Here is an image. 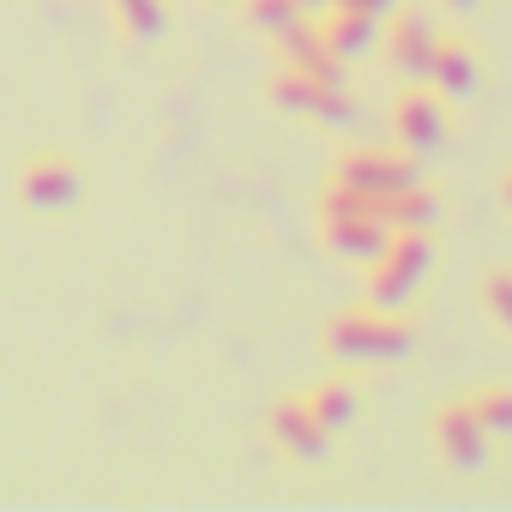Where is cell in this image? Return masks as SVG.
<instances>
[{"label": "cell", "mask_w": 512, "mask_h": 512, "mask_svg": "<svg viewBox=\"0 0 512 512\" xmlns=\"http://www.w3.org/2000/svg\"><path fill=\"white\" fill-rule=\"evenodd\" d=\"M410 326L398 320V308H362V314H338L332 326H326V350L338 356V362H398V356H410Z\"/></svg>", "instance_id": "6da1fadb"}, {"label": "cell", "mask_w": 512, "mask_h": 512, "mask_svg": "<svg viewBox=\"0 0 512 512\" xmlns=\"http://www.w3.org/2000/svg\"><path fill=\"white\" fill-rule=\"evenodd\" d=\"M428 272V235L422 229H392L386 247L368 260V302L374 308H404Z\"/></svg>", "instance_id": "7a4b0ae2"}, {"label": "cell", "mask_w": 512, "mask_h": 512, "mask_svg": "<svg viewBox=\"0 0 512 512\" xmlns=\"http://www.w3.org/2000/svg\"><path fill=\"white\" fill-rule=\"evenodd\" d=\"M79 193H85V169L73 157L43 151V157L19 163V199L31 211H67V205H79Z\"/></svg>", "instance_id": "3957f363"}, {"label": "cell", "mask_w": 512, "mask_h": 512, "mask_svg": "<svg viewBox=\"0 0 512 512\" xmlns=\"http://www.w3.org/2000/svg\"><path fill=\"white\" fill-rule=\"evenodd\" d=\"M272 103L290 109V115L326 121V127H350L356 121V103L344 97V85H326V79H308V73H290V67L272 79Z\"/></svg>", "instance_id": "277c9868"}, {"label": "cell", "mask_w": 512, "mask_h": 512, "mask_svg": "<svg viewBox=\"0 0 512 512\" xmlns=\"http://www.w3.org/2000/svg\"><path fill=\"white\" fill-rule=\"evenodd\" d=\"M272 49H278V61H284L290 73H308V79L344 85V61H338V55L326 49L320 25H308V19H290L284 31H272Z\"/></svg>", "instance_id": "5b68a950"}, {"label": "cell", "mask_w": 512, "mask_h": 512, "mask_svg": "<svg viewBox=\"0 0 512 512\" xmlns=\"http://www.w3.org/2000/svg\"><path fill=\"white\" fill-rule=\"evenodd\" d=\"M338 187H356V193H368V199H380V193H398V187H410L416 181V169L404 163V157H392V151H350L344 163H338V175H332Z\"/></svg>", "instance_id": "8992f818"}, {"label": "cell", "mask_w": 512, "mask_h": 512, "mask_svg": "<svg viewBox=\"0 0 512 512\" xmlns=\"http://www.w3.org/2000/svg\"><path fill=\"white\" fill-rule=\"evenodd\" d=\"M434 440H440V452H446L452 470H476V464L488 458V428L476 422L470 404H446V410L434 416Z\"/></svg>", "instance_id": "52a82bcc"}, {"label": "cell", "mask_w": 512, "mask_h": 512, "mask_svg": "<svg viewBox=\"0 0 512 512\" xmlns=\"http://www.w3.org/2000/svg\"><path fill=\"white\" fill-rule=\"evenodd\" d=\"M320 229H326V247L338 253V260H374V253L386 247V235H392L368 211H320Z\"/></svg>", "instance_id": "ba28073f"}, {"label": "cell", "mask_w": 512, "mask_h": 512, "mask_svg": "<svg viewBox=\"0 0 512 512\" xmlns=\"http://www.w3.org/2000/svg\"><path fill=\"white\" fill-rule=\"evenodd\" d=\"M272 440L290 452V458H302V464H314V458H326V428L314 422V410H308V398H284V404H272Z\"/></svg>", "instance_id": "9c48e42d"}, {"label": "cell", "mask_w": 512, "mask_h": 512, "mask_svg": "<svg viewBox=\"0 0 512 512\" xmlns=\"http://www.w3.org/2000/svg\"><path fill=\"white\" fill-rule=\"evenodd\" d=\"M392 127H398V139H404L410 151H434V145L446 139V109H440L428 91H404L398 109H392Z\"/></svg>", "instance_id": "30bf717a"}, {"label": "cell", "mask_w": 512, "mask_h": 512, "mask_svg": "<svg viewBox=\"0 0 512 512\" xmlns=\"http://www.w3.org/2000/svg\"><path fill=\"white\" fill-rule=\"evenodd\" d=\"M320 37H326V49H332L338 61H362V55L380 43V19H368V13H344V7H326Z\"/></svg>", "instance_id": "8fae6325"}, {"label": "cell", "mask_w": 512, "mask_h": 512, "mask_svg": "<svg viewBox=\"0 0 512 512\" xmlns=\"http://www.w3.org/2000/svg\"><path fill=\"white\" fill-rule=\"evenodd\" d=\"M386 55L404 79H428V61H434V31L422 19H392L386 25Z\"/></svg>", "instance_id": "7c38bea8"}, {"label": "cell", "mask_w": 512, "mask_h": 512, "mask_svg": "<svg viewBox=\"0 0 512 512\" xmlns=\"http://www.w3.org/2000/svg\"><path fill=\"white\" fill-rule=\"evenodd\" d=\"M428 79H434V91H440V97H470V85H476V61H470L458 43H434Z\"/></svg>", "instance_id": "4fadbf2b"}, {"label": "cell", "mask_w": 512, "mask_h": 512, "mask_svg": "<svg viewBox=\"0 0 512 512\" xmlns=\"http://www.w3.org/2000/svg\"><path fill=\"white\" fill-rule=\"evenodd\" d=\"M380 223L386 229H428L434 223V193H422L416 181L398 193H380Z\"/></svg>", "instance_id": "5bb4252c"}, {"label": "cell", "mask_w": 512, "mask_h": 512, "mask_svg": "<svg viewBox=\"0 0 512 512\" xmlns=\"http://www.w3.org/2000/svg\"><path fill=\"white\" fill-rule=\"evenodd\" d=\"M308 410H314V422H320L326 434H338V428L356 422V392H350L344 380H326V386L308 392Z\"/></svg>", "instance_id": "9a60e30c"}, {"label": "cell", "mask_w": 512, "mask_h": 512, "mask_svg": "<svg viewBox=\"0 0 512 512\" xmlns=\"http://www.w3.org/2000/svg\"><path fill=\"white\" fill-rule=\"evenodd\" d=\"M109 13H115L121 37H133V43H151L163 31V0H109Z\"/></svg>", "instance_id": "2e32d148"}, {"label": "cell", "mask_w": 512, "mask_h": 512, "mask_svg": "<svg viewBox=\"0 0 512 512\" xmlns=\"http://www.w3.org/2000/svg\"><path fill=\"white\" fill-rule=\"evenodd\" d=\"M241 19L253 25V31H284L290 19H302V7H296V0H241Z\"/></svg>", "instance_id": "e0dca14e"}, {"label": "cell", "mask_w": 512, "mask_h": 512, "mask_svg": "<svg viewBox=\"0 0 512 512\" xmlns=\"http://www.w3.org/2000/svg\"><path fill=\"white\" fill-rule=\"evenodd\" d=\"M470 410H476V422L488 434H512V392H476Z\"/></svg>", "instance_id": "ac0fdd59"}, {"label": "cell", "mask_w": 512, "mask_h": 512, "mask_svg": "<svg viewBox=\"0 0 512 512\" xmlns=\"http://www.w3.org/2000/svg\"><path fill=\"white\" fill-rule=\"evenodd\" d=\"M482 302H488V314L512 332V272H494V278L482 284Z\"/></svg>", "instance_id": "d6986e66"}, {"label": "cell", "mask_w": 512, "mask_h": 512, "mask_svg": "<svg viewBox=\"0 0 512 512\" xmlns=\"http://www.w3.org/2000/svg\"><path fill=\"white\" fill-rule=\"evenodd\" d=\"M332 7H344V13H368V19H386L398 0H332Z\"/></svg>", "instance_id": "ffe728a7"}, {"label": "cell", "mask_w": 512, "mask_h": 512, "mask_svg": "<svg viewBox=\"0 0 512 512\" xmlns=\"http://www.w3.org/2000/svg\"><path fill=\"white\" fill-rule=\"evenodd\" d=\"M296 7H302V13H320V7H332V0H296Z\"/></svg>", "instance_id": "44dd1931"}, {"label": "cell", "mask_w": 512, "mask_h": 512, "mask_svg": "<svg viewBox=\"0 0 512 512\" xmlns=\"http://www.w3.org/2000/svg\"><path fill=\"white\" fill-rule=\"evenodd\" d=\"M446 7H476V0H446Z\"/></svg>", "instance_id": "7402d4cb"}, {"label": "cell", "mask_w": 512, "mask_h": 512, "mask_svg": "<svg viewBox=\"0 0 512 512\" xmlns=\"http://www.w3.org/2000/svg\"><path fill=\"white\" fill-rule=\"evenodd\" d=\"M506 199H512V181H506Z\"/></svg>", "instance_id": "603a6c76"}]
</instances>
